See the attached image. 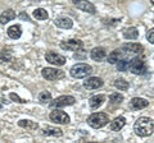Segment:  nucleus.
<instances>
[{"label":"nucleus","mask_w":154,"mask_h":143,"mask_svg":"<svg viewBox=\"0 0 154 143\" xmlns=\"http://www.w3.org/2000/svg\"><path fill=\"white\" fill-rule=\"evenodd\" d=\"M153 129H154L153 119L146 118V116L139 118L134 124V132L136 133L139 137H149V136H152Z\"/></svg>","instance_id":"1"},{"label":"nucleus","mask_w":154,"mask_h":143,"mask_svg":"<svg viewBox=\"0 0 154 143\" xmlns=\"http://www.w3.org/2000/svg\"><path fill=\"white\" fill-rule=\"evenodd\" d=\"M108 121H109V116L105 112H94L88 118V124L94 129L103 128L104 125H107Z\"/></svg>","instance_id":"2"},{"label":"nucleus","mask_w":154,"mask_h":143,"mask_svg":"<svg viewBox=\"0 0 154 143\" xmlns=\"http://www.w3.org/2000/svg\"><path fill=\"white\" fill-rule=\"evenodd\" d=\"M71 75L73 78L81 79V78H86L88 75L93 73V66L85 63H77L71 68Z\"/></svg>","instance_id":"3"},{"label":"nucleus","mask_w":154,"mask_h":143,"mask_svg":"<svg viewBox=\"0 0 154 143\" xmlns=\"http://www.w3.org/2000/svg\"><path fill=\"white\" fill-rule=\"evenodd\" d=\"M128 68L131 70V73L136 74V75H141L144 73H146V64L141 58H134L130 60V64H128Z\"/></svg>","instance_id":"4"},{"label":"nucleus","mask_w":154,"mask_h":143,"mask_svg":"<svg viewBox=\"0 0 154 143\" xmlns=\"http://www.w3.org/2000/svg\"><path fill=\"white\" fill-rule=\"evenodd\" d=\"M41 75L46 80H57L64 77V72L60 69H54V68H44L41 70Z\"/></svg>","instance_id":"5"},{"label":"nucleus","mask_w":154,"mask_h":143,"mask_svg":"<svg viewBox=\"0 0 154 143\" xmlns=\"http://www.w3.org/2000/svg\"><path fill=\"white\" fill-rule=\"evenodd\" d=\"M60 47L63 50H69V51H79L84 47V42L81 40H76V39H71V40H66L60 42Z\"/></svg>","instance_id":"6"},{"label":"nucleus","mask_w":154,"mask_h":143,"mask_svg":"<svg viewBox=\"0 0 154 143\" xmlns=\"http://www.w3.org/2000/svg\"><path fill=\"white\" fill-rule=\"evenodd\" d=\"M75 102H76V98L73 96H59L50 102V106L51 107H64V106H71Z\"/></svg>","instance_id":"7"},{"label":"nucleus","mask_w":154,"mask_h":143,"mask_svg":"<svg viewBox=\"0 0 154 143\" xmlns=\"http://www.w3.org/2000/svg\"><path fill=\"white\" fill-rule=\"evenodd\" d=\"M45 59H46L48 63H50V64H53V65H57V66L64 65L66 61H67V59L64 58L63 55L57 54V52H53V51L46 52V54H45Z\"/></svg>","instance_id":"8"},{"label":"nucleus","mask_w":154,"mask_h":143,"mask_svg":"<svg viewBox=\"0 0 154 143\" xmlns=\"http://www.w3.org/2000/svg\"><path fill=\"white\" fill-rule=\"evenodd\" d=\"M49 118L51 121H54L57 124H68L69 123V116L62 110H53L50 112Z\"/></svg>","instance_id":"9"},{"label":"nucleus","mask_w":154,"mask_h":143,"mask_svg":"<svg viewBox=\"0 0 154 143\" xmlns=\"http://www.w3.org/2000/svg\"><path fill=\"white\" fill-rule=\"evenodd\" d=\"M72 3H73L79 9H81L82 12L90 13V14L96 13V9L94 7V4H91L90 1H88V0H72Z\"/></svg>","instance_id":"10"},{"label":"nucleus","mask_w":154,"mask_h":143,"mask_svg":"<svg viewBox=\"0 0 154 143\" xmlns=\"http://www.w3.org/2000/svg\"><path fill=\"white\" fill-rule=\"evenodd\" d=\"M104 84L103 79L99 77H90L86 80H84V87L88 89H98Z\"/></svg>","instance_id":"11"},{"label":"nucleus","mask_w":154,"mask_h":143,"mask_svg":"<svg viewBox=\"0 0 154 143\" xmlns=\"http://www.w3.org/2000/svg\"><path fill=\"white\" fill-rule=\"evenodd\" d=\"M90 56L94 61H98L99 63V61H103L105 58H107V51H105L104 47L98 46V47H94V49L91 50Z\"/></svg>","instance_id":"12"},{"label":"nucleus","mask_w":154,"mask_h":143,"mask_svg":"<svg viewBox=\"0 0 154 143\" xmlns=\"http://www.w3.org/2000/svg\"><path fill=\"white\" fill-rule=\"evenodd\" d=\"M41 134L45 137H57L59 138L63 136V130L59 128H54V127H45L41 129Z\"/></svg>","instance_id":"13"},{"label":"nucleus","mask_w":154,"mask_h":143,"mask_svg":"<svg viewBox=\"0 0 154 143\" xmlns=\"http://www.w3.org/2000/svg\"><path fill=\"white\" fill-rule=\"evenodd\" d=\"M143 49L144 47L140 44H132V42L123 44L121 47V50H123L125 52H130V54H140V52H143Z\"/></svg>","instance_id":"14"},{"label":"nucleus","mask_w":154,"mask_h":143,"mask_svg":"<svg viewBox=\"0 0 154 143\" xmlns=\"http://www.w3.org/2000/svg\"><path fill=\"white\" fill-rule=\"evenodd\" d=\"M54 25L59 28H63V30H69L73 26V22L68 17H58L54 21Z\"/></svg>","instance_id":"15"},{"label":"nucleus","mask_w":154,"mask_h":143,"mask_svg":"<svg viewBox=\"0 0 154 143\" xmlns=\"http://www.w3.org/2000/svg\"><path fill=\"white\" fill-rule=\"evenodd\" d=\"M130 105L134 110H141V109H145L149 106V101H146L145 98L141 97H134L131 101H130Z\"/></svg>","instance_id":"16"},{"label":"nucleus","mask_w":154,"mask_h":143,"mask_svg":"<svg viewBox=\"0 0 154 143\" xmlns=\"http://www.w3.org/2000/svg\"><path fill=\"white\" fill-rule=\"evenodd\" d=\"M14 18H16V12H14L13 9H5V10L2 13V16H0V23H2V25H7V23L13 21Z\"/></svg>","instance_id":"17"},{"label":"nucleus","mask_w":154,"mask_h":143,"mask_svg":"<svg viewBox=\"0 0 154 143\" xmlns=\"http://www.w3.org/2000/svg\"><path fill=\"white\" fill-rule=\"evenodd\" d=\"M125 125H126V119L123 116H118V118H116L113 121H110L109 128H110V130L118 132V130H121Z\"/></svg>","instance_id":"18"},{"label":"nucleus","mask_w":154,"mask_h":143,"mask_svg":"<svg viewBox=\"0 0 154 143\" xmlns=\"http://www.w3.org/2000/svg\"><path fill=\"white\" fill-rule=\"evenodd\" d=\"M105 101V96L104 95H95V96L90 97L89 100V105L91 109H98L99 106H102Z\"/></svg>","instance_id":"19"},{"label":"nucleus","mask_w":154,"mask_h":143,"mask_svg":"<svg viewBox=\"0 0 154 143\" xmlns=\"http://www.w3.org/2000/svg\"><path fill=\"white\" fill-rule=\"evenodd\" d=\"M122 35L125 39L127 40H136L139 37V30L136 27H128V28H125Z\"/></svg>","instance_id":"20"},{"label":"nucleus","mask_w":154,"mask_h":143,"mask_svg":"<svg viewBox=\"0 0 154 143\" xmlns=\"http://www.w3.org/2000/svg\"><path fill=\"white\" fill-rule=\"evenodd\" d=\"M7 33H8V36L11 37V39H13V40H18L19 37L22 36V30H21V26H19V25L11 26V27L8 28Z\"/></svg>","instance_id":"21"},{"label":"nucleus","mask_w":154,"mask_h":143,"mask_svg":"<svg viewBox=\"0 0 154 143\" xmlns=\"http://www.w3.org/2000/svg\"><path fill=\"white\" fill-rule=\"evenodd\" d=\"M18 125L21 128H25V129H28V130H36V129H38V124L36 121L27 120V119H22V120H19Z\"/></svg>","instance_id":"22"},{"label":"nucleus","mask_w":154,"mask_h":143,"mask_svg":"<svg viewBox=\"0 0 154 143\" xmlns=\"http://www.w3.org/2000/svg\"><path fill=\"white\" fill-rule=\"evenodd\" d=\"M121 58H122V51L117 49V50H113V51L108 55V60H107V61H108L109 64H116Z\"/></svg>","instance_id":"23"},{"label":"nucleus","mask_w":154,"mask_h":143,"mask_svg":"<svg viewBox=\"0 0 154 143\" xmlns=\"http://www.w3.org/2000/svg\"><path fill=\"white\" fill-rule=\"evenodd\" d=\"M48 17H49V14H48V12L42 8H37L36 10L33 12V18L37 21H46Z\"/></svg>","instance_id":"24"},{"label":"nucleus","mask_w":154,"mask_h":143,"mask_svg":"<svg viewBox=\"0 0 154 143\" xmlns=\"http://www.w3.org/2000/svg\"><path fill=\"white\" fill-rule=\"evenodd\" d=\"M114 87L118 88L119 91H126V89H128V87H130V83L127 80H125L123 78H118V79L114 80Z\"/></svg>","instance_id":"25"},{"label":"nucleus","mask_w":154,"mask_h":143,"mask_svg":"<svg viewBox=\"0 0 154 143\" xmlns=\"http://www.w3.org/2000/svg\"><path fill=\"white\" fill-rule=\"evenodd\" d=\"M12 51L9 49H3L2 51H0V61L2 63H5V61H11L12 60Z\"/></svg>","instance_id":"26"},{"label":"nucleus","mask_w":154,"mask_h":143,"mask_svg":"<svg viewBox=\"0 0 154 143\" xmlns=\"http://www.w3.org/2000/svg\"><path fill=\"white\" fill-rule=\"evenodd\" d=\"M117 70L119 72H126L128 69V64H130V59H125V58H121L117 63Z\"/></svg>","instance_id":"27"},{"label":"nucleus","mask_w":154,"mask_h":143,"mask_svg":"<svg viewBox=\"0 0 154 143\" xmlns=\"http://www.w3.org/2000/svg\"><path fill=\"white\" fill-rule=\"evenodd\" d=\"M123 101V96L121 93H112L109 97V102L112 105H119Z\"/></svg>","instance_id":"28"},{"label":"nucleus","mask_w":154,"mask_h":143,"mask_svg":"<svg viewBox=\"0 0 154 143\" xmlns=\"http://www.w3.org/2000/svg\"><path fill=\"white\" fill-rule=\"evenodd\" d=\"M38 101L42 102V104H46V102H50L51 101V93L48 92V91H42L38 95Z\"/></svg>","instance_id":"29"},{"label":"nucleus","mask_w":154,"mask_h":143,"mask_svg":"<svg viewBox=\"0 0 154 143\" xmlns=\"http://www.w3.org/2000/svg\"><path fill=\"white\" fill-rule=\"evenodd\" d=\"M9 97H11L13 101H16V102H19V104H25V102H27L26 100H23V98H21L18 96V95H16V93H11L9 95Z\"/></svg>","instance_id":"30"},{"label":"nucleus","mask_w":154,"mask_h":143,"mask_svg":"<svg viewBox=\"0 0 154 143\" xmlns=\"http://www.w3.org/2000/svg\"><path fill=\"white\" fill-rule=\"evenodd\" d=\"M146 40L150 42V44H154V30L153 28H150L149 32L146 33Z\"/></svg>","instance_id":"31"},{"label":"nucleus","mask_w":154,"mask_h":143,"mask_svg":"<svg viewBox=\"0 0 154 143\" xmlns=\"http://www.w3.org/2000/svg\"><path fill=\"white\" fill-rule=\"evenodd\" d=\"M19 17H21L23 21H30V17H28V14H26V13H21Z\"/></svg>","instance_id":"32"},{"label":"nucleus","mask_w":154,"mask_h":143,"mask_svg":"<svg viewBox=\"0 0 154 143\" xmlns=\"http://www.w3.org/2000/svg\"><path fill=\"white\" fill-rule=\"evenodd\" d=\"M0 109H2V105H0Z\"/></svg>","instance_id":"33"}]
</instances>
